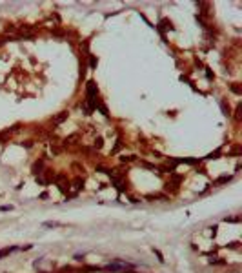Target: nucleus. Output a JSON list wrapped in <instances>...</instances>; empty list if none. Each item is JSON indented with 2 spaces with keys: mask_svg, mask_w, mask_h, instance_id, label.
<instances>
[{
  "mask_svg": "<svg viewBox=\"0 0 242 273\" xmlns=\"http://www.w3.org/2000/svg\"><path fill=\"white\" fill-rule=\"evenodd\" d=\"M240 111H242V106H240V104H237V109H235V113H237L235 119H237V120H240V119H242V117H240Z\"/></svg>",
  "mask_w": 242,
  "mask_h": 273,
  "instance_id": "obj_24",
  "label": "nucleus"
},
{
  "mask_svg": "<svg viewBox=\"0 0 242 273\" xmlns=\"http://www.w3.org/2000/svg\"><path fill=\"white\" fill-rule=\"evenodd\" d=\"M209 264H218V266H224V264H226V260H222V259H209Z\"/></svg>",
  "mask_w": 242,
  "mask_h": 273,
  "instance_id": "obj_21",
  "label": "nucleus"
},
{
  "mask_svg": "<svg viewBox=\"0 0 242 273\" xmlns=\"http://www.w3.org/2000/svg\"><path fill=\"white\" fill-rule=\"evenodd\" d=\"M58 189H60V193L66 195V193L69 191V182H66V180H64V182H58Z\"/></svg>",
  "mask_w": 242,
  "mask_h": 273,
  "instance_id": "obj_10",
  "label": "nucleus"
},
{
  "mask_svg": "<svg viewBox=\"0 0 242 273\" xmlns=\"http://www.w3.org/2000/svg\"><path fill=\"white\" fill-rule=\"evenodd\" d=\"M135 155H129V157H120V162H133L135 160Z\"/></svg>",
  "mask_w": 242,
  "mask_h": 273,
  "instance_id": "obj_18",
  "label": "nucleus"
},
{
  "mask_svg": "<svg viewBox=\"0 0 242 273\" xmlns=\"http://www.w3.org/2000/svg\"><path fill=\"white\" fill-rule=\"evenodd\" d=\"M82 259H84V255H80V253H77V255H75V260H78V262H80Z\"/></svg>",
  "mask_w": 242,
  "mask_h": 273,
  "instance_id": "obj_34",
  "label": "nucleus"
},
{
  "mask_svg": "<svg viewBox=\"0 0 242 273\" xmlns=\"http://www.w3.org/2000/svg\"><path fill=\"white\" fill-rule=\"evenodd\" d=\"M60 151H62V148H60V146H57V144H51V153H53V155H58Z\"/></svg>",
  "mask_w": 242,
  "mask_h": 273,
  "instance_id": "obj_22",
  "label": "nucleus"
},
{
  "mask_svg": "<svg viewBox=\"0 0 242 273\" xmlns=\"http://www.w3.org/2000/svg\"><path fill=\"white\" fill-rule=\"evenodd\" d=\"M155 28L160 31V35H162V37H166V31H171V29H173L171 22H169V20H166V18H162V20L159 22V26H155Z\"/></svg>",
  "mask_w": 242,
  "mask_h": 273,
  "instance_id": "obj_2",
  "label": "nucleus"
},
{
  "mask_svg": "<svg viewBox=\"0 0 242 273\" xmlns=\"http://www.w3.org/2000/svg\"><path fill=\"white\" fill-rule=\"evenodd\" d=\"M13 210V206L9 204V206H0V211H11Z\"/></svg>",
  "mask_w": 242,
  "mask_h": 273,
  "instance_id": "obj_28",
  "label": "nucleus"
},
{
  "mask_svg": "<svg viewBox=\"0 0 242 273\" xmlns=\"http://www.w3.org/2000/svg\"><path fill=\"white\" fill-rule=\"evenodd\" d=\"M120 148H122V140L118 139V140H117V144H115V148H113V151H111V155H115V153H118V151H120Z\"/></svg>",
  "mask_w": 242,
  "mask_h": 273,
  "instance_id": "obj_19",
  "label": "nucleus"
},
{
  "mask_svg": "<svg viewBox=\"0 0 242 273\" xmlns=\"http://www.w3.org/2000/svg\"><path fill=\"white\" fill-rule=\"evenodd\" d=\"M209 230H211V235L215 237V235H217V226H213V228H209Z\"/></svg>",
  "mask_w": 242,
  "mask_h": 273,
  "instance_id": "obj_37",
  "label": "nucleus"
},
{
  "mask_svg": "<svg viewBox=\"0 0 242 273\" xmlns=\"http://www.w3.org/2000/svg\"><path fill=\"white\" fill-rule=\"evenodd\" d=\"M220 109H222V113H224L226 117H229V115H231V111H229V106L226 104V100H220Z\"/></svg>",
  "mask_w": 242,
  "mask_h": 273,
  "instance_id": "obj_13",
  "label": "nucleus"
},
{
  "mask_svg": "<svg viewBox=\"0 0 242 273\" xmlns=\"http://www.w3.org/2000/svg\"><path fill=\"white\" fill-rule=\"evenodd\" d=\"M89 57V67L91 69H97V64H98V58L95 57V55H87Z\"/></svg>",
  "mask_w": 242,
  "mask_h": 273,
  "instance_id": "obj_14",
  "label": "nucleus"
},
{
  "mask_svg": "<svg viewBox=\"0 0 242 273\" xmlns=\"http://www.w3.org/2000/svg\"><path fill=\"white\" fill-rule=\"evenodd\" d=\"M31 171H33L36 177H38V175H42V173H44V160H36V162L33 164Z\"/></svg>",
  "mask_w": 242,
  "mask_h": 273,
  "instance_id": "obj_3",
  "label": "nucleus"
},
{
  "mask_svg": "<svg viewBox=\"0 0 242 273\" xmlns=\"http://www.w3.org/2000/svg\"><path fill=\"white\" fill-rule=\"evenodd\" d=\"M35 180H36V184H42V186H44V184H48V180H46V177H44V175H38Z\"/></svg>",
  "mask_w": 242,
  "mask_h": 273,
  "instance_id": "obj_20",
  "label": "nucleus"
},
{
  "mask_svg": "<svg viewBox=\"0 0 242 273\" xmlns=\"http://www.w3.org/2000/svg\"><path fill=\"white\" fill-rule=\"evenodd\" d=\"M78 139V133H75V135H71V136H68V139L64 140V146H71V144H75V140Z\"/></svg>",
  "mask_w": 242,
  "mask_h": 273,
  "instance_id": "obj_12",
  "label": "nucleus"
},
{
  "mask_svg": "<svg viewBox=\"0 0 242 273\" xmlns=\"http://www.w3.org/2000/svg\"><path fill=\"white\" fill-rule=\"evenodd\" d=\"M220 155H222V148H218V149L208 153V155L204 157V160H215V158H220Z\"/></svg>",
  "mask_w": 242,
  "mask_h": 273,
  "instance_id": "obj_4",
  "label": "nucleus"
},
{
  "mask_svg": "<svg viewBox=\"0 0 242 273\" xmlns=\"http://www.w3.org/2000/svg\"><path fill=\"white\" fill-rule=\"evenodd\" d=\"M231 178H233L231 175H222L215 180V184H228V182H231Z\"/></svg>",
  "mask_w": 242,
  "mask_h": 273,
  "instance_id": "obj_7",
  "label": "nucleus"
},
{
  "mask_svg": "<svg viewBox=\"0 0 242 273\" xmlns=\"http://www.w3.org/2000/svg\"><path fill=\"white\" fill-rule=\"evenodd\" d=\"M98 95V87L95 80H87L86 82V98H97Z\"/></svg>",
  "mask_w": 242,
  "mask_h": 273,
  "instance_id": "obj_1",
  "label": "nucleus"
},
{
  "mask_svg": "<svg viewBox=\"0 0 242 273\" xmlns=\"http://www.w3.org/2000/svg\"><path fill=\"white\" fill-rule=\"evenodd\" d=\"M66 119H68V111H62L60 115H57V117H55V124H62Z\"/></svg>",
  "mask_w": 242,
  "mask_h": 273,
  "instance_id": "obj_11",
  "label": "nucleus"
},
{
  "mask_svg": "<svg viewBox=\"0 0 242 273\" xmlns=\"http://www.w3.org/2000/svg\"><path fill=\"white\" fill-rule=\"evenodd\" d=\"M18 248H15V246H11V248H4V249H0V259H4V257H7L11 251H16Z\"/></svg>",
  "mask_w": 242,
  "mask_h": 273,
  "instance_id": "obj_8",
  "label": "nucleus"
},
{
  "mask_svg": "<svg viewBox=\"0 0 242 273\" xmlns=\"http://www.w3.org/2000/svg\"><path fill=\"white\" fill-rule=\"evenodd\" d=\"M6 40H11V38H7V37H0V46H2Z\"/></svg>",
  "mask_w": 242,
  "mask_h": 273,
  "instance_id": "obj_36",
  "label": "nucleus"
},
{
  "mask_svg": "<svg viewBox=\"0 0 242 273\" xmlns=\"http://www.w3.org/2000/svg\"><path fill=\"white\" fill-rule=\"evenodd\" d=\"M229 89H231V93H235V95H242V87H240V84H237V82L229 84Z\"/></svg>",
  "mask_w": 242,
  "mask_h": 273,
  "instance_id": "obj_9",
  "label": "nucleus"
},
{
  "mask_svg": "<svg viewBox=\"0 0 242 273\" xmlns=\"http://www.w3.org/2000/svg\"><path fill=\"white\" fill-rule=\"evenodd\" d=\"M73 188H75L77 191H80V189L84 188V178H82V177H77V178L73 180Z\"/></svg>",
  "mask_w": 242,
  "mask_h": 273,
  "instance_id": "obj_6",
  "label": "nucleus"
},
{
  "mask_svg": "<svg viewBox=\"0 0 242 273\" xmlns=\"http://www.w3.org/2000/svg\"><path fill=\"white\" fill-rule=\"evenodd\" d=\"M153 253H155V255H157V257H159V260H160V262H162V264H164V255H162V253H160V251H159V249H155V248H153Z\"/></svg>",
  "mask_w": 242,
  "mask_h": 273,
  "instance_id": "obj_25",
  "label": "nucleus"
},
{
  "mask_svg": "<svg viewBox=\"0 0 242 273\" xmlns=\"http://www.w3.org/2000/svg\"><path fill=\"white\" fill-rule=\"evenodd\" d=\"M20 146H22V148H26V149H29V148L33 146V142H31V140H24V142H20Z\"/></svg>",
  "mask_w": 242,
  "mask_h": 273,
  "instance_id": "obj_26",
  "label": "nucleus"
},
{
  "mask_svg": "<svg viewBox=\"0 0 242 273\" xmlns=\"http://www.w3.org/2000/svg\"><path fill=\"white\" fill-rule=\"evenodd\" d=\"M31 248H33V246H31V244H28V246H22L20 249H22V251H26V249H31Z\"/></svg>",
  "mask_w": 242,
  "mask_h": 273,
  "instance_id": "obj_35",
  "label": "nucleus"
},
{
  "mask_svg": "<svg viewBox=\"0 0 242 273\" xmlns=\"http://www.w3.org/2000/svg\"><path fill=\"white\" fill-rule=\"evenodd\" d=\"M53 35H55V37H64L66 33H64L62 29H53Z\"/></svg>",
  "mask_w": 242,
  "mask_h": 273,
  "instance_id": "obj_27",
  "label": "nucleus"
},
{
  "mask_svg": "<svg viewBox=\"0 0 242 273\" xmlns=\"http://www.w3.org/2000/svg\"><path fill=\"white\" fill-rule=\"evenodd\" d=\"M240 151H242V148H240V146H235V148H231V149L228 151V155H240Z\"/></svg>",
  "mask_w": 242,
  "mask_h": 273,
  "instance_id": "obj_17",
  "label": "nucleus"
},
{
  "mask_svg": "<svg viewBox=\"0 0 242 273\" xmlns=\"http://www.w3.org/2000/svg\"><path fill=\"white\" fill-rule=\"evenodd\" d=\"M44 226H46V228H57V226H60V224L55 222V220H48V222H44Z\"/></svg>",
  "mask_w": 242,
  "mask_h": 273,
  "instance_id": "obj_23",
  "label": "nucleus"
},
{
  "mask_svg": "<svg viewBox=\"0 0 242 273\" xmlns=\"http://www.w3.org/2000/svg\"><path fill=\"white\" fill-rule=\"evenodd\" d=\"M104 146V139H102V136H97V139H95V149H100Z\"/></svg>",
  "mask_w": 242,
  "mask_h": 273,
  "instance_id": "obj_16",
  "label": "nucleus"
},
{
  "mask_svg": "<svg viewBox=\"0 0 242 273\" xmlns=\"http://www.w3.org/2000/svg\"><path fill=\"white\" fill-rule=\"evenodd\" d=\"M206 77H208L209 80H213V78H215V75H213V73H211L209 69H206Z\"/></svg>",
  "mask_w": 242,
  "mask_h": 273,
  "instance_id": "obj_31",
  "label": "nucleus"
},
{
  "mask_svg": "<svg viewBox=\"0 0 242 273\" xmlns=\"http://www.w3.org/2000/svg\"><path fill=\"white\" fill-rule=\"evenodd\" d=\"M238 244H240V242H238V240H235V242H231L228 248H231V249H237V248H238Z\"/></svg>",
  "mask_w": 242,
  "mask_h": 273,
  "instance_id": "obj_30",
  "label": "nucleus"
},
{
  "mask_svg": "<svg viewBox=\"0 0 242 273\" xmlns=\"http://www.w3.org/2000/svg\"><path fill=\"white\" fill-rule=\"evenodd\" d=\"M95 109H98V111L102 113V115H104L106 119L109 117V111H107V107H106V104H104V102H100L98 98H97V104H95Z\"/></svg>",
  "mask_w": 242,
  "mask_h": 273,
  "instance_id": "obj_5",
  "label": "nucleus"
},
{
  "mask_svg": "<svg viewBox=\"0 0 242 273\" xmlns=\"http://www.w3.org/2000/svg\"><path fill=\"white\" fill-rule=\"evenodd\" d=\"M6 31H7V33H13V31H15V26H7Z\"/></svg>",
  "mask_w": 242,
  "mask_h": 273,
  "instance_id": "obj_33",
  "label": "nucleus"
},
{
  "mask_svg": "<svg viewBox=\"0 0 242 273\" xmlns=\"http://www.w3.org/2000/svg\"><path fill=\"white\" fill-rule=\"evenodd\" d=\"M142 166H144V168H147V169H155V171H157V168H155V166H153V164H147V162H142Z\"/></svg>",
  "mask_w": 242,
  "mask_h": 273,
  "instance_id": "obj_29",
  "label": "nucleus"
},
{
  "mask_svg": "<svg viewBox=\"0 0 242 273\" xmlns=\"http://www.w3.org/2000/svg\"><path fill=\"white\" fill-rule=\"evenodd\" d=\"M80 107H82V111L86 113V115H91V113H93V109H91L89 106H87L86 102H82V104H80Z\"/></svg>",
  "mask_w": 242,
  "mask_h": 273,
  "instance_id": "obj_15",
  "label": "nucleus"
},
{
  "mask_svg": "<svg viewBox=\"0 0 242 273\" xmlns=\"http://www.w3.org/2000/svg\"><path fill=\"white\" fill-rule=\"evenodd\" d=\"M48 197H49V193H48V191H44V193H40V198H42V200H46Z\"/></svg>",
  "mask_w": 242,
  "mask_h": 273,
  "instance_id": "obj_32",
  "label": "nucleus"
}]
</instances>
